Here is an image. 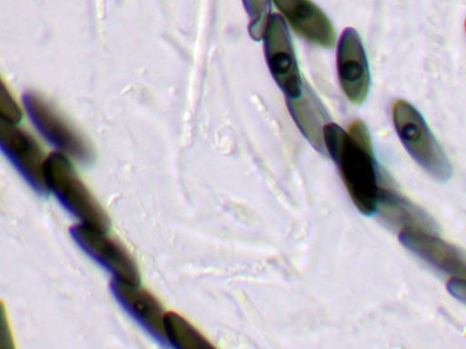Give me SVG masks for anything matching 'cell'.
I'll use <instances>...</instances> for the list:
<instances>
[{
	"mask_svg": "<svg viewBox=\"0 0 466 349\" xmlns=\"http://www.w3.org/2000/svg\"><path fill=\"white\" fill-rule=\"evenodd\" d=\"M44 179L59 203L83 224L104 232L109 228V219L104 209L81 181L66 155L50 154L44 163Z\"/></svg>",
	"mask_w": 466,
	"mask_h": 349,
	"instance_id": "7a4b0ae2",
	"label": "cell"
},
{
	"mask_svg": "<svg viewBox=\"0 0 466 349\" xmlns=\"http://www.w3.org/2000/svg\"><path fill=\"white\" fill-rule=\"evenodd\" d=\"M110 290L122 308L156 341L167 344L164 311L158 301L138 284L114 278Z\"/></svg>",
	"mask_w": 466,
	"mask_h": 349,
	"instance_id": "9c48e42d",
	"label": "cell"
},
{
	"mask_svg": "<svg viewBox=\"0 0 466 349\" xmlns=\"http://www.w3.org/2000/svg\"><path fill=\"white\" fill-rule=\"evenodd\" d=\"M14 339L4 303L0 300V349L14 348Z\"/></svg>",
	"mask_w": 466,
	"mask_h": 349,
	"instance_id": "e0dca14e",
	"label": "cell"
},
{
	"mask_svg": "<svg viewBox=\"0 0 466 349\" xmlns=\"http://www.w3.org/2000/svg\"><path fill=\"white\" fill-rule=\"evenodd\" d=\"M167 341L175 349H213L214 346L181 315L169 312L163 320Z\"/></svg>",
	"mask_w": 466,
	"mask_h": 349,
	"instance_id": "5bb4252c",
	"label": "cell"
},
{
	"mask_svg": "<svg viewBox=\"0 0 466 349\" xmlns=\"http://www.w3.org/2000/svg\"><path fill=\"white\" fill-rule=\"evenodd\" d=\"M447 289L449 293L455 297L456 299L460 300L461 302L464 303L465 300V282L463 279H461L460 277H454L450 280V282L447 284Z\"/></svg>",
	"mask_w": 466,
	"mask_h": 349,
	"instance_id": "ac0fdd59",
	"label": "cell"
},
{
	"mask_svg": "<svg viewBox=\"0 0 466 349\" xmlns=\"http://www.w3.org/2000/svg\"><path fill=\"white\" fill-rule=\"evenodd\" d=\"M377 209L381 218L393 227L431 234L437 230L436 223L426 212L390 191L379 188Z\"/></svg>",
	"mask_w": 466,
	"mask_h": 349,
	"instance_id": "7c38bea8",
	"label": "cell"
},
{
	"mask_svg": "<svg viewBox=\"0 0 466 349\" xmlns=\"http://www.w3.org/2000/svg\"><path fill=\"white\" fill-rule=\"evenodd\" d=\"M25 110L35 127L53 146L82 163L93 159V152L86 140L38 94L23 95Z\"/></svg>",
	"mask_w": 466,
	"mask_h": 349,
	"instance_id": "277c9868",
	"label": "cell"
},
{
	"mask_svg": "<svg viewBox=\"0 0 466 349\" xmlns=\"http://www.w3.org/2000/svg\"><path fill=\"white\" fill-rule=\"evenodd\" d=\"M323 141L354 205L362 214L372 215L379 187L370 135L365 124L355 120L345 132L338 125L328 123L323 129Z\"/></svg>",
	"mask_w": 466,
	"mask_h": 349,
	"instance_id": "6da1fadb",
	"label": "cell"
},
{
	"mask_svg": "<svg viewBox=\"0 0 466 349\" xmlns=\"http://www.w3.org/2000/svg\"><path fill=\"white\" fill-rule=\"evenodd\" d=\"M0 150L39 194H48L44 179V152L37 141L15 123L0 117Z\"/></svg>",
	"mask_w": 466,
	"mask_h": 349,
	"instance_id": "5b68a950",
	"label": "cell"
},
{
	"mask_svg": "<svg viewBox=\"0 0 466 349\" xmlns=\"http://www.w3.org/2000/svg\"><path fill=\"white\" fill-rule=\"evenodd\" d=\"M337 69L340 86L348 99L353 104H361L369 91L370 73L360 37L353 28H346L340 36Z\"/></svg>",
	"mask_w": 466,
	"mask_h": 349,
	"instance_id": "ba28073f",
	"label": "cell"
},
{
	"mask_svg": "<svg viewBox=\"0 0 466 349\" xmlns=\"http://www.w3.org/2000/svg\"><path fill=\"white\" fill-rule=\"evenodd\" d=\"M399 240L405 248L442 272L456 277L465 276L464 253L433 234L401 230Z\"/></svg>",
	"mask_w": 466,
	"mask_h": 349,
	"instance_id": "30bf717a",
	"label": "cell"
},
{
	"mask_svg": "<svg viewBox=\"0 0 466 349\" xmlns=\"http://www.w3.org/2000/svg\"><path fill=\"white\" fill-rule=\"evenodd\" d=\"M265 55L269 71L287 98L301 94L302 83L289 31L283 19L269 15L265 32Z\"/></svg>",
	"mask_w": 466,
	"mask_h": 349,
	"instance_id": "52a82bcc",
	"label": "cell"
},
{
	"mask_svg": "<svg viewBox=\"0 0 466 349\" xmlns=\"http://www.w3.org/2000/svg\"><path fill=\"white\" fill-rule=\"evenodd\" d=\"M0 117L17 124L22 118L19 105L0 78Z\"/></svg>",
	"mask_w": 466,
	"mask_h": 349,
	"instance_id": "2e32d148",
	"label": "cell"
},
{
	"mask_svg": "<svg viewBox=\"0 0 466 349\" xmlns=\"http://www.w3.org/2000/svg\"><path fill=\"white\" fill-rule=\"evenodd\" d=\"M243 3L250 17V35L259 40L263 37L269 16V0H243Z\"/></svg>",
	"mask_w": 466,
	"mask_h": 349,
	"instance_id": "9a60e30c",
	"label": "cell"
},
{
	"mask_svg": "<svg viewBox=\"0 0 466 349\" xmlns=\"http://www.w3.org/2000/svg\"><path fill=\"white\" fill-rule=\"evenodd\" d=\"M396 132L411 157L433 178L445 182L451 165L423 117L410 103L397 100L392 105Z\"/></svg>",
	"mask_w": 466,
	"mask_h": 349,
	"instance_id": "3957f363",
	"label": "cell"
},
{
	"mask_svg": "<svg viewBox=\"0 0 466 349\" xmlns=\"http://www.w3.org/2000/svg\"><path fill=\"white\" fill-rule=\"evenodd\" d=\"M75 243L95 262L111 273L115 278L138 284L140 274L128 252L105 232L86 224L69 228Z\"/></svg>",
	"mask_w": 466,
	"mask_h": 349,
	"instance_id": "8992f818",
	"label": "cell"
},
{
	"mask_svg": "<svg viewBox=\"0 0 466 349\" xmlns=\"http://www.w3.org/2000/svg\"><path fill=\"white\" fill-rule=\"evenodd\" d=\"M290 26L311 43L332 47L335 32L329 19L310 0H272Z\"/></svg>",
	"mask_w": 466,
	"mask_h": 349,
	"instance_id": "8fae6325",
	"label": "cell"
},
{
	"mask_svg": "<svg viewBox=\"0 0 466 349\" xmlns=\"http://www.w3.org/2000/svg\"><path fill=\"white\" fill-rule=\"evenodd\" d=\"M288 106L302 135L317 151L324 154L323 129L329 118L312 90L302 87L299 96L288 98Z\"/></svg>",
	"mask_w": 466,
	"mask_h": 349,
	"instance_id": "4fadbf2b",
	"label": "cell"
}]
</instances>
